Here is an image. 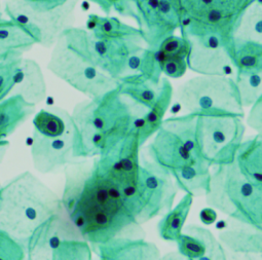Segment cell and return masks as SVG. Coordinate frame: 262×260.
Segmentation results:
<instances>
[{"instance_id": "cell-1", "label": "cell", "mask_w": 262, "mask_h": 260, "mask_svg": "<svg viewBox=\"0 0 262 260\" xmlns=\"http://www.w3.org/2000/svg\"><path fill=\"white\" fill-rule=\"evenodd\" d=\"M69 220L91 246L119 235L136 236L140 224L127 209L119 188L93 169L77 194L63 205Z\"/></svg>"}, {"instance_id": "cell-2", "label": "cell", "mask_w": 262, "mask_h": 260, "mask_svg": "<svg viewBox=\"0 0 262 260\" xmlns=\"http://www.w3.org/2000/svg\"><path fill=\"white\" fill-rule=\"evenodd\" d=\"M145 111L117 89L78 103L70 114L75 131V157L95 159L105 155L135 129L136 118Z\"/></svg>"}, {"instance_id": "cell-3", "label": "cell", "mask_w": 262, "mask_h": 260, "mask_svg": "<svg viewBox=\"0 0 262 260\" xmlns=\"http://www.w3.org/2000/svg\"><path fill=\"white\" fill-rule=\"evenodd\" d=\"M63 211L61 198L28 171L0 191V229L22 245L49 218Z\"/></svg>"}, {"instance_id": "cell-4", "label": "cell", "mask_w": 262, "mask_h": 260, "mask_svg": "<svg viewBox=\"0 0 262 260\" xmlns=\"http://www.w3.org/2000/svg\"><path fill=\"white\" fill-rule=\"evenodd\" d=\"M48 69L58 78L85 95L97 98L118 88L119 81L102 71L88 47L86 29H67L53 47Z\"/></svg>"}, {"instance_id": "cell-5", "label": "cell", "mask_w": 262, "mask_h": 260, "mask_svg": "<svg viewBox=\"0 0 262 260\" xmlns=\"http://www.w3.org/2000/svg\"><path fill=\"white\" fill-rule=\"evenodd\" d=\"M205 198L226 217L262 226V191L245 176L236 158L214 166Z\"/></svg>"}, {"instance_id": "cell-6", "label": "cell", "mask_w": 262, "mask_h": 260, "mask_svg": "<svg viewBox=\"0 0 262 260\" xmlns=\"http://www.w3.org/2000/svg\"><path fill=\"white\" fill-rule=\"evenodd\" d=\"M78 0H6L5 14L25 28L37 45L51 49L73 27Z\"/></svg>"}, {"instance_id": "cell-7", "label": "cell", "mask_w": 262, "mask_h": 260, "mask_svg": "<svg viewBox=\"0 0 262 260\" xmlns=\"http://www.w3.org/2000/svg\"><path fill=\"white\" fill-rule=\"evenodd\" d=\"M147 149L150 159L170 172L203 158L199 147V113L165 118Z\"/></svg>"}, {"instance_id": "cell-8", "label": "cell", "mask_w": 262, "mask_h": 260, "mask_svg": "<svg viewBox=\"0 0 262 260\" xmlns=\"http://www.w3.org/2000/svg\"><path fill=\"white\" fill-rule=\"evenodd\" d=\"M177 101L186 113L223 112L244 116L233 76L199 75L181 84Z\"/></svg>"}, {"instance_id": "cell-9", "label": "cell", "mask_w": 262, "mask_h": 260, "mask_svg": "<svg viewBox=\"0 0 262 260\" xmlns=\"http://www.w3.org/2000/svg\"><path fill=\"white\" fill-rule=\"evenodd\" d=\"M141 147L139 132L133 129L108 153L95 158L93 162V170L119 188L130 213L139 190Z\"/></svg>"}, {"instance_id": "cell-10", "label": "cell", "mask_w": 262, "mask_h": 260, "mask_svg": "<svg viewBox=\"0 0 262 260\" xmlns=\"http://www.w3.org/2000/svg\"><path fill=\"white\" fill-rule=\"evenodd\" d=\"M243 117L223 112L199 113V147L211 167L233 160L244 140Z\"/></svg>"}, {"instance_id": "cell-11", "label": "cell", "mask_w": 262, "mask_h": 260, "mask_svg": "<svg viewBox=\"0 0 262 260\" xmlns=\"http://www.w3.org/2000/svg\"><path fill=\"white\" fill-rule=\"evenodd\" d=\"M178 187L171 172L151 159L141 160L139 190L132 214L139 224L165 214L174 204Z\"/></svg>"}, {"instance_id": "cell-12", "label": "cell", "mask_w": 262, "mask_h": 260, "mask_svg": "<svg viewBox=\"0 0 262 260\" xmlns=\"http://www.w3.org/2000/svg\"><path fill=\"white\" fill-rule=\"evenodd\" d=\"M188 44V69L200 75L233 76V47L221 36L180 28Z\"/></svg>"}, {"instance_id": "cell-13", "label": "cell", "mask_w": 262, "mask_h": 260, "mask_svg": "<svg viewBox=\"0 0 262 260\" xmlns=\"http://www.w3.org/2000/svg\"><path fill=\"white\" fill-rule=\"evenodd\" d=\"M180 0H137L136 19L145 46L156 50L182 24Z\"/></svg>"}, {"instance_id": "cell-14", "label": "cell", "mask_w": 262, "mask_h": 260, "mask_svg": "<svg viewBox=\"0 0 262 260\" xmlns=\"http://www.w3.org/2000/svg\"><path fill=\"white\" fill-rule=\"evenodd\" d=\"M31 158L35 170L41 174L56 173L76 162L75 131L72 118L61 136L47 137L34 131Z\"/></svg>"}, {"instance_id": "cell-15", "label": "cell", "mask_w": 262, "mask_h": 260, "mask_svg": "<svg viewBox=\"0 0 262 260\" xmlns=\"http://www.w3.org/2000/svg\"><path fill=\"white\" fill-rule=\"evenodd\" d=\"M65 211L58 213L42 223L23 244L26 256L29 259L49 255L51 258L62 241L66 239H82L78 230L67 218Z\"/></svg>"}, {"instance_id": "cell-16", "label": "cell", "mask_w": 262, "mask_h": 260, "mask_svg": "<svg viewBox=\"0 0 262 260\" xmlns=\"http://www.w3.org/2000/svg\"><path fill=\"white\" fill-rule=\"evenodd\" d=\"M218 240L225 250L243 255L262 254V226L227 217Z\"/></svg>"}, {"instance_id": "cell-17", "label": "cell", "mask_w": 262, "mask_h": 260, "mask_svg": "<svg viewBox=\"0 0 262 260\" xmlns=\"http://www.w3.org/2000/svg\"><path fill=\"white\" fill-rule=\"evenodd\" d=\"M103 260H157L161 258L158 246L142 237L119 235L106 243L91 246Z\"/></svg>"}, {"instance_id": "cell-18", "label": "cell", "mask_w": 262, "mask_h": 260, "mask_svg": "<svg viewBox=\"0 0 262 260\" xmlns=\"http://www.w3.org/2000/svg\"><path fill=\"white\" fill-rule=\"evenodd\" d=\"M181 255L188 259L225 260L226 251L209 229L199 225H185L175 242Z\"/></svg>"}, {"instance_id": "cell-19", "label": "cell", "mask_w": 262, "mask_h": 260, "mask_svg": "<svg viewBox=\"0 0 262 260\" xmlns=\"http://www.w3.org/2000/svg\"><path fill=\"white\" fill-rule=\"evenodd\" d=\"M12 95H20L35 106L47 98L46 79L40 66L34 60L22 56L17 61L10 96Z\"/></svg>"}, {"instance_id": "cell-20", "label": "cell", "mask_w": 262, "mask_h": 260, "mask_svg": "<svg viewBox=\"0 0 262 260\" xmlns=\"http://www.w3.org/2000/svg\"><path fill=\"white\" fill-rule=\"evenodd\" d=\"M174 89L167 77L161 80V92L157 102L148 108L141 116L137 117L134 123L135 129L139 132L140 144L143 146L158 132L172 104Z\"/></svg>"}, {"instance_id": "cell-21", "label": "cell", "mask_w": 262, "mask_h": 260, "mask_svg": "<svg viewBox=\"0 0 262 260\" xmlns=\"http://www.w3.org/2000/svg\"><path fill=\"white\" fill-rule=\"evenodd\" d=\"M34 112L35 105L20 95H12L0 101V148L10 144L7 138Z\"/></svg>"}, {"instance_id": "cell-22", "label": "cell", "mask_w": 262, "mask_h": 260, "mask_svg": "<svg viewBox=\"0 0 262 260\" xmlns=\"http://www.w3.org/2000/svg\"><path fill=\"white\" fill-rule=\"evenodd\" d=\"M211 166L203 158L171 171L178 189L195 197H205L211 181Z\"/></svg>"}, {"instance_id": "cell-23", "label": "cell", "mask_w": 262, "mask_h": 260, "mask_svg": "<svg viewBox=\"0 0 262 260\" xmlns=\"http://www.w3.org/2000/svg\"><path fill=\"white\" fill-rule=\"evenodd\" d=\"M117 90L134 105L147 110L160 96L161 82L141 75H133L120 80Z\"/></svg>"}, {"instance_id": "cell-24", "label": "cell", "mask_w": 262, "mask_h": 260, "mask_svg": "<svg viewBox=\"0 0 262 260\" xmlns=\"http://www.w3.org/2000/svg\"><path fill=\"white\" fill-rule=\"evenodd\" d=\"M235 158L245 176L262 191V133L243 141Z\"/></svg>"}, {"instance_id": "cell-25", "label": "cell", "mask_w": 262, "mask_h": 260, "mask_svg": "<svg viewBox=\"0 0 262 260\" xmlns=\"http://www.w3.org/2000/svg\"><path fill=\"white\" fill-rule=\"evenodd\" d=\"M35 45L36 39L21 25L10 19L0 20V57L24 55Z\"/></svg>"}, {"instance_id": "cell-26", "label": "cell", "mask_w": 262, "mask_h": 260, "mask_svg": "<svg viewBox=\"0 0 262 260\" xmlns=\"http://www.w3.org/2000/svg\"><path fill=\"white\" fill-rule=\"evenodd\" d=\"M193 203V197L185 193L177 206L172 207L164 214L158 225L160 236L169 242H176L183 231L185 222Z\"/></svg>"}, {"instance_id": "cell-27", "label": "cell", "mask_w": 262, "mask_h": 260, "mask_svg": "<svg viewBox=\"0 0 262 260\" xmlns=\"http://www.w3.org/2000/svg\"><path fill=\"white\" fill-rule=\"evenodd\" d=\"M233 40L234 42L262 44V0H255L244 12Z\"/></svg>"}, {"instance_id": "cell-28", "label": "cell", "mask_w": 262, "mask_h": 260, "mask_svg": "<svg viewBox=\"0 0 262 260\" xmlns=\"http://www.w3.org/2000/svg\"><path fill=\"white\" fill-rule=\"evenodd\" d=\"M234 75L262 72V44L234 42Z\"/></svg>"}, {"instance_id": "cell-29", "label": "cell", "mask_w": 262, "mask_h": 260, "mask_svg": "<svg viewBox=\"0 0 262 260\" xmlns=\"http://www.w3.org/2000/svg\"><path fill=\"white\" fill-rule=\"evenodd\" d=\"M55 111L42 109L37 112L33 118L34 131L47 137L63 135L71 119V115L59 108H55Z\"/></svg>"}, {"instance_id": "cell-30", "label": "cell", "mask_w": 262, "mask_h": 260, "mask_svg": "<svg viewBox=\"0 0 262 260\" xmlns=\"http://www.w3.org/2000/svg\"><path fill=\"white\" fill-rule=\"evenodd\" d=\"M86 30L97 36H130L141 34L138 28L122 23L115 17L91 15L86 22Z\"/></svg>"}, {"instance_id": "cell-31", "label": "cell", "mask_w": 262, "mask_h": 260, "mask_svg": "<svg viewBox=\"0 0 262 260\" xmlns=\"http://www.w3.org/2000/svg\"><path fill=\"white\" fill-rule=\"evenodd\" d=\"M243 107H251L262 96V72L234 75Z\"/></svg>"}, {"instance_id": "cell-32", "label": "cell", "mask_w": 262, "mask_h": 260, "mask_svg": "<svg viewBox=\"0 0 262 260\" xmlns=\"http://www.w3.org/2000/svg\"><path fill=\"white\" fill-rule=\"evenodd\" d=\"M51 259L54 260H90L91 245L83 239H66L61 242Z\"/></svg>"}, {"instance_id": "cell-33", "label": "cell", "mask_w": 262, "mask_h": 260, "mask_svg": "<svg viewBox=\"0 0 262 260\" xmlns=\"http://www.w3.org/2000/svg\"><path fill=\"white\" fill-rule=\"evenodd\" d=\"M23 55L10 54L0 57V101L11 95L13 86V76L17 61Z\"/></svg>"}, {"instance_id": "cell-34", "label": "cell", "mask_w": 262, "mask_h": 260, "mask_svg": "<svg viewBox=\"0 0 262 260\" xmlns=\"http://www.w3.org/2000/svg\"><path fill=\"white\" fill-rule=\"evenodd\" d=\"M97 5L107 16L114 11L121 17L136 19V2L137 0H88Z\"/></svg>"}, {"instance_id": "cell-35", "label": "cell", "mask_w": 262, "mask_h": 260, "mask_svg": "<svg viewBox=\"0 0 262 260\" xmlns=\"http://www.w3.org/2000/svg\"><path fill=\"white\" fill-rule=\"evenodd\" d=\"M25 257L23 245L0 229V260H22Z\"/></svg>"}, {"instance_id": "cell-36", "label": "cell", "mask_w": 262, "mask_h": 260, "mask_svg": "<svg viewBox=\"0 0 262 260\" xmlns=\"http://www.w3.org/2000/svg\"><path fill=\"white\" fill-rule=\"evenodd\" d=\"M158 57L160 60V65L162 73L170 78H180L182 77L188 69L186 59L183 57H167L164 56L158 49Z\"/></svg>"}, {"instance_id": "cell-37", "label": "cell", "mask_w": 262, "mask_h": 260, "mask_svg": "<svg viewBox=\"0 0 262 260\" xmlns=\"http://www.w3.org/2000/svg\"><path fill=\"white\" fill-rule=\"evenodd\" d=\"M158 50L167 57H183L186 59L188 54V44L182 35L177 36L173 34L165 38Z\"/></svg>"}, {"instance_id": "cell-38", "label": "cell", "mask_w": 262, "mask_h": 260, "mask_svg": "<svg viewBox=\"0 0 262 260\" xmlns=\"http://www.w3.org/2000/svg\"><path fill=\"white\" fill-rule=\"evenodd\" d=\"M246 122L253 131L262 133V96L250 107Z\"/></svg>"}, {"instance_id": "cell-39", "label": "cell", "mask_w": 262, "mask_h": 260, "mask_svg": "<svg viewBox=\"0 0 262 260\" xmlns=\"http://www.w3.org/2000/svg\"><path fill=\"white\" fill-rule=\"evenodd\" d=\"M200 220L205 225H211L217 220V212L215 209L209 207L205 208L200 212Z\"/></svg>"}, {"instance_id": "cell-40", "label": "cell", "mask_w": 262, "mask_h": 260, "mask_svg": "<svg viewBox=\"0 0 262 260\" xmlns=\"http://www.w3.org/2000/svg\"><path fill=\"white\" fill-rule=\"evenodd\" d=\"M2 19H4V17H3V12H2V10H0V20Z\"/></svg>"}, {"instance_id": "cell-41", "label": "cell", "mask_w": 262, "mask_h": 260, "mask_svg": "<svg viewBox=\"0 0 262 260\" xmlns=\"http://www.w3.org/2000/svg\"><path fill=\"white\" fill-rule=\"evenodd\" d=\"M2 188H3V185H2V182H0V191H2Z\"/></svg>"}]
</instances>
